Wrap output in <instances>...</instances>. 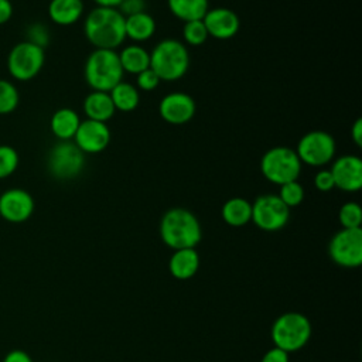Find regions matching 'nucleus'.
I'll return each instance as SVG.
<instances>
[{
	"mask_svg": "<svg viewBox=\"0 0 362 362\" xmlns=\"http://www.w3.org/2000/svg\"><path fill=\"white\" fill-rule=\"evenodd\" d=\"M99 7H115L117 8V6L120 4L122 0H93Z\"/></svg>",
	"mask_w": 362,
	"mask_h": 362,
	"instance_id": "58836bf2",
	"label": "nucleus"
},
{
	"mask_svg": "<svg viewBox=\"0 0 362 362\" xmlns=\"http://www.w3.org/2000/svg\"><path fill=\"white\" fill-rule=\"evenodd\" d=\"M351 137H352L354 143H355L358 147L362 146V119H361V117H358V119L354 122V124H352V127H351Z\"/></svg>",
	"mask_w": 362,
	"mask_h": 362,
	"instance_id": "4c0bfd02",
	"label": "nucleus"
},
{
	"mask_svg": "<svg viewBox=\"0 0 362 362\" xmlns=\"http://www.w3.org/2000/svg\"><path fill=\"white\" fill-rule=\"evenodd\" d=\"M123 69L115 49L95 48L86 58L83 76L92 90L110 92L123 81Z\"/></svg>",
	"mask_w": 362,
	"mask_h": 362,
	"instance_id": "20e7f679",
	"label": "nucleus"
},
{
	"mask_svg": "<svg viewBox=\"0 0 362 362\" xmlns=\"http://www.w3.org/2000/svg\"><path fill=\"white\" fill-rule=\"evenodd\" d=\"M25 41L35 44L41 48H45L49 42V31L48 27L42 23H31L25 28Z\"/></svg>",
	"mask_w": 362,
	"mask_h": 362,
	"instance_id": "7c9ffc66",
	"label": "nucleus"
},
{
	"mask_svg": "<svg viewBox=\"0 0 362 362\" xmlns=\"http://www.w3.org/2000/svg\"><path fill=\"white\" fill-rule=\"evenodd\" d=\"M117 10L124 16H133L146 11V0H122Z\"/></svg>",
	"mask_w": 362,
	"mask_h": 362,
	"instance_id": "72a5a7b5",
	"label": "nucleus"
},
{
	"mask_svg": "<svg viewBox=\"0 0 362 362\" xmlns=\"http://www.w3.org/2000/svg\"><path fill=\"white\" fill-rule=\"evenodd\" d=\"M168 269L173 277L178 280H188L199 269V255L195 247L189 249H178L170 257Z\"/></svg>",
	"mask_w": 362,
	"mask_h": 362,
	"instance_id": "a211bd4d",
	"label": "nucleus"
},
{
	"mask_svg": "<svg viewBox=\"0 0 362 362\" xmlns=\"http://www.w3.org/2000/svg\"><path fill=\"white\" fill-rule=\"evenodd\" d=\"M301 165L296 150L286 146L272 147L260 158V171L263 177L276 185L298 180Z\"/></svg>",
	"mask_w": 362,
	"mask_h": 362,
	"instance_id": "423d86ee",
	"label": "nucleus"
},
{
	"mask_svg": "<svg viewBox=\"0 0 362 362\" xmlns=\"http://www.w3.org/2000/svg\"><path fill=\"white\" fill-rule=\"evenodd\" d=\"M124 33L134 44L144 42L154 35L156 20L146 11L124 17Z\"/></svg>",
	"mask_w": 362,
	"mask_h": 362,
	"instance_id": "412c9836",
	"label": "nucleus"
},
{
	"mask_svg": "<svg viewBox=\"0 0 362 362\" xmlns=\"http://www.w3.org/2000/svg\"><path fill=\"white\" fill-rule=\"evenodd\" d=\"M20 102V92L17 86L7 81L0 78V115H8L14 112Z\"/></svg>",
	"mask_w": 362,
	"mask_h": 362,
	"instance_id": "a878e982",
	"label": "nucleus"
},
{
	"mask_svg": "<svg viewBox=\"0 0 362 362\" xmlns=\"http://www.w3.org/2000/svg\"><path fill=\"white\" fill-rule=\"evenodd\" d=\"M338 221L345 229L361 228L362 223V209L358 202H345L338 212Z\"/></svg>",
	"mask_w": 362,
	"mask_h": 362,
	"instance_id": "bb28decb",
	"label": "nucleus"
},
{
	"mask_svg": "<svg viewBox=\"0 0 362 362\" xmlns=\"http://www.w3.org/2000/svg\"><path fill=\"white\" fill-rule=\"evenodd\" d=\"M202 21L208 35L216 40H229L235 37L240 28L238 14L226 7H215L208 10Z\"/></svg>",
	"mask_w": 362,
	"mask_h": 362,
	"instance_id": "dca6fc26",
	"label": "nucleus"
},
{
	"mask_svg": "<svg viewBox=\"0 0 362 362\" xmlns=\"http://www.w3.org/2000/svg\"><path fill=\"white\" fill-rule=\"evenodd\" d=\"M110 99L113 102V106L119 112H133L137 109L140 103V93L136 85H132L129 82H119L110 92Z\"/></svg>",
	"mask_w": 362,
	"mask_h": 362,
	"instance_id": "393cba45",
	"label": "nucleus"
},
{
	"mask_svg": "<svg viewBox=\"0 0 362 362\" xmlns=\"http://www.w3.org/2000/svg\"><path fill=\"white\" fill-rule=\"evenodd\" d=\"M335 140L324 130H311L305 133L297 143L296 153L301 164L310 167H322L335 156Z\"/></svg>",
	"mask_w": 362,
	"mask_h": 362,
	"instance_id": "1a4fd4ad",
	"label": "nucleus"
},
{
	"mask_svg": "<svg viewBox=\"0 0 362 362\" xmlns=\"http://www.w3.org/2000/svg\"><path fill=\"white\" fill-rule=\"evenodd\" d=\"M150 68L160 81H177L189 68V52L177 38H164L150 52Z\"/></svg>",
	"mask_w": 362,
	"mask_h": 362,
	"instance_id": "7ed1b4c3",
	"label": "nucleus"
},
{
	"mask_svg": "<svg viewBox=\"0 0 362 362\" xmlns=\"http://www.w3.org/2000/svg\"><path fill=\"white\" fill-rule=\"evenodd\" d=\"M45 64L44 48L28 41H20L8 51L7 71L10 76L20 82H27L35 78Z\"/></svg>",
	"mask_w": 362,
	"mask_h": 362,
	"instance_id": "0eeeda50",
	"label": "nucleus"
},
{
	"mask_svg": "<svg viewBox=\"0 0 362 362\" xmlns=\"http://www.w3.org/2000/svg\"><path fill=\"white\" fill-rule=\"evenodd\" d=\"M221 216L230 226H243L252 221V202L242 197L229 198L222 205Z\"/></svg>",
	"mask_w": 362,
	"mask_h": 362,
	"instance_id": "5701e85b",
	"label": "nucleus"
},
{
	"mask_svg": "<svg viewBox=\"0 0 362 362\" xmlns=\"http://www.w3.org/2000/svg\"><path fill=\"white\" fill-rule=\"evenodd\" d=\"M328 253L334 263L342 267H358L362 264V229L338 230L328 243Z\"/></svg>",
	"mask_w": 362,
	"mask_h": 362,
	"instance_id": "9b49d317",
	"label": "nucleus"
},
{
	"mask_svg": "<svg viewBox=\"0 0 362 362\" xmlns=\"http://www.w3.org/2000/svg\"><path fill=\"white\" fill-rule=\"evenodd\" d=\"M14 8L10 0H0V25L8 23L13 17Z\"/></svg>",
	"mask_w": 362,
	"mask_h": 362,
	"instance_id": "e433bc0d",
	"label": "nucleus"
},
{
	"mask_svg": "<svg viewBox=\"0 0 362 362\" xmlns=\"http://www.w3.org/2000/svg\"><path fill=\"white\" fill-rule=\"evenodd\" d=\"M81 123V117L76 110L71 107H59L49 119L51 133L61 141L72 140Z\"/></svg>",
	"mask_w": 362,
	"mask_h": 362,
	"instance_id": "aec40b11",
	"label": "nucleus"
},
{
	"mask_svg": "<svg viewBox=\"0 0 362 362\" xmlns=\"http://www.w3.org/2000/svg\"><path fill=\"white\" fill-rule=\"evenodd\" d=\"M167 6L171 14L184 23L202 20L209 10L208 0H167Z\"/></svg>",
	"mask_w": 362,
	"mask_h": 362,
	"instance_id": "b1692460",
	"label": "nucleus"
},
{
	"mask_svg": "<svg viewBox=\"0 0 362 362\" xmlns=\"http://www.w3.org/2000/svg\"><path fill=\"white\" fill-rule=\"evenodd\" d=\"M160 236L173 250L195 247L202 238L198 218L187 208H171L160 221Z\"/></svg>",
	"mask_w": 362,
	"mask_h": 362,
	"instance_id": "f03ea898",
	"label": "nucleus"
},
{
	"mask_svg": "<svg viewBox=\"0 0 362 362\" xmlns=\"http://www.w3.org/2000/svg\"><path fill=\"white\" fill-rule=\"evenodd\" d=\"M304 195H305L304 187H303L297 180L280 185L279 198H280V199L284 202V205H287L288 208L298 206V205L303 202Z\"/></svg>",
	"mask_w": 362,
	"mask_h": 362,
	"instance_id": "c756f323",
	"label": "nucleus"
},
{
	"mask_svg": "<svg viewBox=\"0 0 362 362\" xmlns=\"http://www.w3.org/2000/svg\"><path fill=\"white\" fill-rule=\"evenodd\" d=\"M290 218V208L274 194H264L252 204V222L262 230L276 232L284 228Z\"/></svg>",
	"mask_w": 362,
	"mask_h": 362,
	"instance_id": "9d476101",
	"label": "nucleus"
},
{
	"mask_svg": "<svg viewBox=\"0 0 362 362\" xmlns=\"http://www.w3.org/2000/svg\"><path fill=\"white\" fill-rule=\"evenodd\" d=\"M86 40L100 49H116L126 38L124 16L115 7H95L83 21Z\"/></svg>",
	"mask_w": 362,
	"mask_h": 362,
	"instance_id": "f257e3e1",
	"label": "nucleus"
},
{
	"mask_svg": "<svg viewBox=\"0 0 362 362\" xmlns=\"http://www.w3.org/2000/svg\"><path fill=\"white\" fill-rule=\"evenodd\" d=\"M329 171L337 188L345 192H356L362 188V160L358 156H341L334 161Z\"/></svg>",
	"mask_w": 362,
	"mask_h": 362,
	"instance_id": "2eb2a0df",
	"label": "nucleus"
},
{
	"mask_svg": "<svg viewBox=\"0 0 362 362\" xmlns=\"http://www.w3.org/2000/svg\"><path fill=\"white\" fill-rule=\"evenodd\" d=\"M110 137L112 134L106 123L85 119L79 123L74 136V143L83 154H98L109 146Z\"/></svg>",
	"mask_w": 362,
	"mask_h": 362,
	"instance_id": "ddd939ff",
	"label": "nucleus"
},
{
	"mask_svg": "<svg viewBox=\"0 0 362 362\" xmlns=\"http://www.w3.org/2000/svg\"><path fill=\"white\" fill-rule=\"evenodd\" d=\"M20 164L18 153L14 147L0 144V180H6L16 173Z\"/></svg>",
	"mask_w": 362,
	"mask_h": 362,
	"instance_id": "cd10ccee",
	"label": "nucleus"
},
{
	"mask_svg": "<svg viewBox=\"0 0 362 362\" xmlns=\"http://www.w3.org/2000/svg\"><path fill=\"white\" fill-rule=\"evenodd\" d=\"M158 83H160V79L151 68H147L143 72L136 75V88L144 92L154 90L158 86Z\"/></svg>",
	"mask_w": 362,
	"mask_h": 362,
	"instance_id": "2f4dec72",
	"label": "nucleus"
},
{
	"mask_svg": "<svg viewBox=\"0 0 362 362\" xmlns=\"http://www.w3.org/2000/svg\"><path fill=\"white\" fill-rule=\"evenodd\" d=\"M33 195L23 188H8L0 194V218L10 223H23L34 214Z\"/></svg>",
	"mask_w": 362,
	"mask_h": 362,
	"instance_id": "f8f14e48",
	"label": "nucleus"
},
{
	"mask_svg": "<svg viewBox=\"0 0 362 362\" xmlns=\"http://www.w3.org/2000/svg\"><path fill=\"white\" fill-rule=\"evenodd\" d=\"M85 165V154L79 147L71 141L55 143L47 156V170L49 175L59 181H69L76 178Z\"/></svg>",
	"mask_w": 362,
	"mask_h": 362,
	"instance_id": "6e6552de",
	"label": "nucleus"
},
{
	"mask_svg": "<svg viewBox=\"0 0 362 362\" xmlns=\"http://www.w3.org/2000/svg\"><path fill=\"white\" fill-rule=\"evenodd\" d=\"M83 112L88 119L106 123L116 112L109 92L92 90L83 99Z\"/></svg>",
	"mask_w": 362,
	"mask_h": 362,
	"instance_id": "6ab92c4d",
	"label": "nucleus"
},
{
	"mask_svg": "<svg viewBox=\"0 0 362 362\" xmlns=\"http://www.w3.org/2000/svg\"><path fill=\"white\" fill-rule=\"evenodd\" d=\"M270 332L274 346L290 354L301 349L308 342L311 337V324L304 314L290 311L274 320Z\"/></svg>",
	"mask_w": 362,
	"mask_h": 362,
	"instance_id": "39448f33",
	"label": "nucleus"
},
{
	"mask_svg": "<svg viewBox=\"0 0 362 362\" xmlns=\"http://www.w3.org/2000/svg\"><path fill=\"white\" fill-rule=\"evenodd\" d=\"M117 55L123 72L137 75L150 68V52L140 44L126 45Z\"/></svg>",
	"mask_w": 362,
	"mask_h": 362,
	"instance_id": "4be33fe9",
	"label": "nucleus"
},
{
	"mask_svg": "<svg viewBox=\"0 0 362 362\" xmlns=\"http://www.w3.org/2000/svg\"><path fill=\"white\" fill-rule=\"evenodd\" d=\"M82 0H51L48 3V17L57 25H72L83 16Z\"/></svg>",
	"mask_w": 362,
	"mask_h": 362,
	"instance_id": "f3484780",
	"label": "nucleus"
},
{
	"mask_svg": "<svg viewBox=\"0 0 362 362\" xmlns=\"http://www.w3.org/2000/svg\"><path fill=\"white\" fill-rule=\"evenodd\" d=\"M260 362H288V354L277 346H273L263 355Z\"/></svg>",
	"mask_w": 362,
	"mask_h": 362,
	"instance_id": "f704fd0d",
	"label": "nucleus"
},
{
	"mask_svg": "<svg viewBox=\"0 0 362 362\" xmlns=\"http://www.w3.org/2000/svg\"><path fill=\"white\" fill-rule=\"evenodd\" d=\"M208 31L204 25L202 20H194L184 23L182 27V38L188 45L198 47L202 45L208 40Z\"/></svg>",
	"mask_w": 362,
	"mask_h": 362,
	"instance_id": "c85d7f7f",
	"label": "nucleus"
},
{
	"mask_svg": "<svg viewBox=\"0 0 362 362\" xmlns=\"http://www.w3.org/2000/svg\"><path fill=\"white\" fill-rule=\"evenodd\" d=\"M195 110V100L185 92H170L164 95L158 103L161 119L175 126L188 123L194 117Z\"/></svg>",
	"mask_w": 362,
	"mask_h": 362,
	"instance_id": "4468645a",
	"label": "nucleus"
},
{
	"mask_svg": "<svg viewBox=\"0 0 362 362\" xmlns=\"http://www.w3.org/2000/svg\"><path fill=\"white\" fill-rule=\"evenodd\" d=\"M314 187L321 192H328L335 188L334 177L329 170H320L314 175Z\"/></svg>",
	"mask_w": 362,
	"mask_h": 362,
	"instance_id": "473e14b6",
	"label": "nucleus"
},
{
	"mask_svg": "<svg viewBox=\"0 0 362 362\" xmlns=\"http://www.w3.org/2000/svg\"><path fill=\"white\" fill-rule=\"evenodd\" d=\"M3 362H33V358L23 349H11L6 354Z\"/></svg>",
	"mask_w": 362,
	"mask_h": 362,
	"instance_id": "c9c22d12",
	"label": "nucleus"
}]
</instances>
